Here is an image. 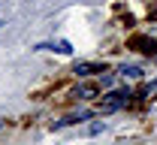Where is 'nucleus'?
I'll return each mask as SVG.
<instances>
[{
  "instance_id": "nucleus-6",
  "label": "nucleus",
  "mask_w": 157,
  "mask_h": 145,
  "mask_svg": "<svg viewBox=\"0 0 157 145\" xmlns=\"http://www.w3.org/2000/svg\"><path fill=\"white\" fill-rule=\"evenodd\" d=\"M121 76H130V79H139V76H142V67H136V63H124V67H121Z\"/></svg>"
},
{
  "instance_id": "nucleus-5",
  "label": "nucleus",
  "mask_w": 157,
  "mask_h": 145,
  "mask_svg": "<svg viewBox=\"0 0 157 145\" xmlns=\"http://www.w3.org/2000/svg\"><path fill=\"white\" fill-rule=\"evenodd\" d=\"M73 97H78V100H91V97H97V85H78L76 91H73Z\"/></svg>"
},
{
  "instance_id": "nucleus-4",
  "label": "nucleus",
  "mask_w": 157,
  "mask_h": 145,
  "mask_svg": "<svg viewBox=\"0 0 157 145\" xmlns=\"http://www.w3.org/2000/svg\"><path fill=\"white\" fill-rule=\"evenodd\" d=\"M130 45H136L139 52H145V55H157V42L148 40V36H133V40H130Z\"/></svg>"
},
{
  "instance_id": "nucleus-8",
  "label": "nucleus",
  "mask_w": 157,
  "mask_h": 145,
  "mask_svg": "<svg viewBox=\"0 0 157 145\" xmlns=\"http://www.w3.org/2000/svg\"><path fill=\"white\" fill-rule=\"evenodd\" d=\"M118 145H130V142H118Z\"/></svg>"
},
{
  "instance_id": "nucleus-3",
  "label": "nucleus",
  "mask_w": 157,
  "mask_h": 145,
  "mask_svg": "<svg viewBox=\"0 0 157 145\" xmlns=\"http://www.w3.org/2000/svg\"><path fill=\"white\" fill-rule=\"evenodd\" d=\"M73 73H76L78 79H85V76H94V73H106V70H103L100 63H91V61H78Z\"/></svg>"
},
{
  "instance_id": "nucleus-1",
  "label": "nucleus",
  "mask_w": 157,
  "mask_h": 145,
  "mask_svg": "<svg viewBox=\"0 0 157 145\" xmlns=\"http://www.w3.org/2000/svg\"><path fill=\"white\" fill-rule=\"evenodd\" d=\"M127 97H130L127 88H124V91H109V94L103 97V109H106V112H115V109H121V106L127 103Z\"/></svg>"
},
{
  "instance_id": "nucleus-9",
  "label": "nucleus",
  "mask_w": 157,
  "mask_h": 145,
  "mask_svg": "<svg viewBox=\"0 0 157 145\" xmlns=\"http://www.w3.org/2000/svg\"><path fill=\"white\" fill-rule=\"evenodd\" d=\"M0 24H3V21H0Z\"/></svg>"
},
{
  "instance_id": "nucleus-2",
  "label": "nucleus",
  "mask_w": 157,
  "mask_h": 145,
  "mask_svg": "<svg viewBox=\"0 0 157 145\" xmlns=\"http://www.w3.org/2000/svg\"><path fill=\"white\" fill-rule=\"evenodd\" d=\"M36 52H60V55H73V45H70L67 40H60V42H39Z\"/></svg>"
},
{
  "instance_id": "nucleus-10",
  "label": "nucleus",
  "mask_w": 157,
  "mask_h": 145,
  "mask_svg": "<svg viewBox=\"0 0 157 145\" xmlns=\"http://www.w3.org/2000/svg\"><path fill=\"white\" fill-rule=\"evenodd\" d=\"M154 88H157V85H154Z\"/></svg>"
},
{
  "instance_id": "nucleus-7",
  "label": "nucleus",
  "mask_w": 157,
  "mask_h": 145,
  "mask_svg": "<svg viewBox=\"0 0 157 145\" xmlns=\"http://www.w3.org/2000/svg\"><path fill=\"white\" fill-rule=\"evenodd\" d=\"M100 130H106V124H103V121H97V124L88 127V133H100Z\"/></svg>"
}]
</instances>
